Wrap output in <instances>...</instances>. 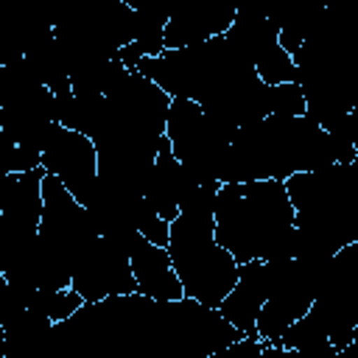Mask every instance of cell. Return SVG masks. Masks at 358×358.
Here are the masks:
<instances>
[{"label":"cell","mask_w":358,"mask_h":358,"mask_svg":"<svg viewBox=\"0 0 358 358\" xmlns=\"http://www.w3.org/2000/svg\"><path fill=\"white\" fill-rule=\"evenodd\" d=\"M215 238L238 263L294 260L296 210L285 179L227 182L215 196Z\"/></svg>","instance_id":"1"},{"label":"cell","mask_w":358,"mask_h":358,"mask_svg":"<svg viewBox=\"0 0 358 358\" xmlns=\"http://www.w3.org/2000/svg\"><path fill=\"white\" fill-rule=\"evenodd\" d=\"M285 187L296 210V257H333L358 238V176L350 165L296 171Z\"/></svg>","instance_id":"2"},{"label":"cell","mask_w":358,"mask_h":358,"mask_svg":"<svg viewBox=\"0 0 358 358\" xmlns=\"http://www.w3.org/2000/svg\"><path fill=\"white\" fill-rule=\"evenodd\" d=\"M168 252L182 280L185 296L218 308L241 274L235 255L215 238V215L179 213L171 221Z\"/></svg>","instance_id":"3"},{"label":"cell","mask_w":358,"mask_h":358,"mask_svg":"<svg viewBox=\"0 0 358 358\" xmlns=\"http://www.w3.org/2000/svg\"><path fill=\"white\" fill-rule=\"evenodd\" d=\"M165 137L171 140L173 154L199 182H221L235 129L210 117L199 101L173 98L168 109Z\"/></svg>","instance_id":"4"},{"label":"cell","mask_w":358,"mask_h":358,"mask_svg":"<svg viewBox=\"0 0 358 358\" xmlns=\"http://www.w3.org/2000/svg\"><path fill=\"white\" fill-rule=\"evenodd\" d=\"M42 168L59 176L70 187V193L87 207L98 185V145L90 134L53 123L42 148Z\"/></svg>","instance_id":"5"},{"label":"cell","mask_w":358,"mask_h":358,"mask_svg":"<svg viewBox=\"0 0 358 358\" xmlns=\"http://www.w3.org/2000/svg\"><path fill=\"white\" fill-rule=\"evenodd\" d=\"M87 302H98L117 294H134L137 280L131 271V252L98 235L73 268L70 282Z\"/></svg>","instance_id":"6"},{"label":"cell","mask_w":358,"mask_h":358,"mask_svg":"<svg viewBox=\"0 0 358 358\" xmlns=\"http://www.w3.org/2000/svg\"><path fill=\"white\" fill-rule=\"evenodd\" d=\"M238 6L241 0H182L165 25V48H187L227 34Z\"/></svg>","instance_id":"7"},{"label":"cell","mask_w":358,"mask_h":358,"mask_svg":"<svg viewBox=\"0 0 358 358\" xmlns=\"http://www.w3.org/2000/svg\"><path fill=\"white\" fill-rule=\"evenodd\" d=\"M196 176L182 165V159L173 154V145L168 137L159 140V151H157V159L145 176V185H143V196L157 207V213L165 218V221H173L182 210V201L185 196L196 187Z\"/></svg>","instance_id":"8"},{"label":"cell","mask_w":358,"mask_h":358,"mask_svg":"<svg viewBox=\"0 0 358 358\" xmlns=\"http://www.w3.org/2000/svg\"><path fill=\"white\" fill-rule=\"evenodd\" d=\"M268 291H271V280H268L266 260H260V257L246 260V263H241L238 282H235L232 291L224 296V302L218 305V310H221L224 319H229L243 336L260 338V336H257V313H260L263 302L268 299Z\"/></svg>","instance_id":"9"},{"label":"cell","mask_w":358,"mask_h":358,"mask_svg":"<svg viewBox=\"0 0 358 358\" xmlns=\"http://www.w3.org/2000/svg\"><path fill=\"white\" fill-rule=\"evenodd\" d=\"M131 271L137 280V291L151 299H182L185 296V288L173 268L168 246H159L137 235L131 246Z\"/></svg>","instance_id":"10"},{"label":"cell","mask_w":358,"mask_h":358,"mask_svg":"<svg viewBox=\"0 0 358 358\" xmlns=\"http://www.w3.org/2000/svg\"><path fill=\"white\" fill-rule=\"evenodd\" d=\"M87 299L70 285V288H31L28 296H25V305L45 313L53 324L70 319Z\"/></svg>","instance_id":"11"},{"label":"cell","mask_w":358,"mask_h":358,"mask_svg":"<svg viewBox=\"0 0 358 358\" xmlns=\"http://www.w3.org/2000/svg\"><path fill=\"white\" fill-rule=\"evenodd\" d=\"M255 70H257V76H260L266 84H285V81H294V76H296L294 56H291L280 42L268 45V48L257 56Z\"/></svg>","instance_id":"12"},{"label":"cell","mask_w":358,"mask_h":358,"mask_svg":"<svg viewBox=\"0 0 358 358\" xmlns=\"http://www.w3.org/2000/svg\"><path fill=\"white\" fill-rule=\"evenodd\" d=\"M134 224H137L143 238H148V241H154L159 246H168V241H171V221H165L145 196H140V201L134 207Z\"/></svg>","instance_id":"13"},{"label":"cell","mask_w":358,"mask_h":358,"mask_svg":"<svg viewBox=\"0 0 358 358\" xmlns=\"http://www.w3.org/2000/svg\"><path fill=\"white\" fill-rule=\"evenodd\" d=\"M271 115H305L308 112V101L305 92L296 81H285V84H271Z\"/></svg>","instance_id":"14"},{"label":"cell","mask_w":358,"mask_h":358,"mask_svg":"<svg viewBox=\"0 0 358 358\" xmlns=\"http://www.w3.org/2000/svg\"><path fill=\"white\" fill-rule=\"evenodd\" d=\"M123 3H126V6H131V8H134L140 17L168 25L171 14L176 11V6H179L182 0H123Z\"/></svg>","instance_id":"15"},{"label":"cell","mask_w":358,"mask_h":358,"mask_svg":"<svg viewBox=\"0 0 358 358\" xmlns=\"http://www.w3.org/2000/svg\"><path fill=\"white\" fill-rule=\"evenodd\" d=\"M338 255H341L350 266H355V268H358V238H355L352 243H347L344 249H338Z\"/></svg>","instance_id":"16"},{"label":"cell","mask_w":358,"mask_h":358,"mask_svg":"<svg viewBox=\"0 0 358 358\" xmlns=\"http://www.w3.org/2000/svg\"><path fill=\"white\" fill-rule=\"evenodd\" d=\"M344 355H358V327H355V333H352V341H350V347L344 350Z\"/></svg>","instance_id":"17"},{"label":"cell","mask_w":358,"mask_h":358,"mask_svg":"<svg viewBox=\"0 0 358 358\" xmlns=\"http://www.w3.org/2000/svg\"><path fill=\"white\" fill-rule=\"evenodd\" d=\"M350 123H352V143H355V148H358V117L350 112Z\"/></svg>","instance_id":"18"},{"label":"cell","mask_w":358,"mask_h":358,"mask_svg":"<svg viewBox=\"0 0 358 358\" xmlns=\"http://www.w3.org/2000/svg\"><path fill=\"white\" fill-rule=\"evenodd\" d=\"M316 3H319V6H324V8H327V6H333V3H338V0H316Z\"/></svg>","instance_id":"19"}]
</instances>
